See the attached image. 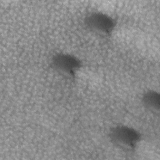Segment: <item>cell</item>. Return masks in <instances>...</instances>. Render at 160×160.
I'll return each instance as SVG.
<instances>
[{
    "label": "cell",
    "instance_id": "obj_4",
    "mask_svg": "<svg viewBox=\"0 0 160 160\" xmlns=\"http://www.w3.org/2000/svg\"><path fill=\"white\" fill-rule=\"evenodd\" d=\"M141 102L143 106L154 114L159 112L160 95L155 90H148L145 91L141 97Z\"/></svg>",
    "mask_w": 160,
    "mask_h": 160
},
{
    "label": "cell",
    "instance_id": "obj_1",
    "mask_svg": "<svg viewBox=\"0 0 160 160\" xmlns=\"http://www.w3.org/2000/svg\"><path fill=\"white\" fill-rule=\"evenodd\" d=\"M108 137L112 144L126 152L134 151L141 140V134L138 130L124 124L112 127Z\"/></svg>",
    "mask_w": 160,
    "mask_h": 160
},
{
    "label": "cell",
    "instance_id": "obj_3",
    "mask_svg": "<svg viewBox=\"0 0 160 160\" xmlns=\"http://www.w3.org/2000/svg\"><path fill=\"white\" fill-rule=\"evenodd\" d=\"M52 68L59 74L68 78L74 77L82 67V62L75 55L67 52H58L51 58Z\"/></svg>",
    "mask_w": 160,
    "mask_h": 160
},
{
    "label": "cell",
    "instance_id": "obj_2",
    "mask_svg": "<svg viewBox=\"0 0 160 160\" xmlns=\"http://www.w3.org/2000/svg\"><path fill=\"white\" fill-rule=\"evenodd\" d=\"M86 27L93 33L106 38L111 36L116 26V19L111 15L101 11H91L84 19Z\"/></svg>",
    "mask_w": 160,
    "mask_h": 160
}]
</instances>
